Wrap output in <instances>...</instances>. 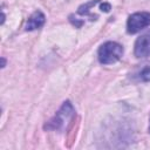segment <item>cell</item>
Returning <instances> with one entry per match:
<instances>
[{
  "mask_svg": "<svg viewBox=\"0 0 150 150\" xmlns=\"http://www.w3.org/2000/svg\"><path fill=\"white\" fill-rule=\"evenodd\" d=\"M46 22V16L41 11H35L27 20L26 30H35L41 28Z\"/></svg>",
  "mask_w": 150,
  "mask_h": 150,
  "instance_id": "cell-5",
  "label": "cell"
},
{
  "mask_svg": "<svg viewBox=\"0 0 150 150\" xmlns=\"http://www.w3.org/2000/svg\"><path fill=\"white\" fill-rule=\"evenodd\" d=\"M134 53L136 57H146L150 55V32L141 35L136 40Z\"/></svg>",
  "mask_w": 150,
  "mask_h": 150,
  "instance_id": "cell-4",
  "label": "cell"
},
{
  "mask_svg": "<svg viewBox=\"0 0 150 150\" xmlns=\"http://www.w3.org/2000/svg\"><path fill=\"white\" fill-rule=\"evenodd\" d=\"M1 60H2V66H1V67H5V64H6V60H5L4 57H2Z\"/></svg>",
  "mask_w": 150,
  "mask_h": 150,
  "instance_id": "cell-9",
  "label": "cell"
},
{
  "mask_svg": "<svg viewBox=\"0 0 150 150\" xmlns=\"http://www.w3.org/2000/svg\"><path fill=\"white\" fill-rule=\"evenodd\" d=\"M74 116V108L71 105V103L69 101H66L62 107L60 108V110L55 114V116L53 118H50L46 124H45V130H59L62 128L63 123L67 120L73 118Z\"/></svg>",
  "mask_w": 150,
  "mask_h": 150,
  "instance_id": "cell-2",
  "label": "cell"
},
{
  "mask_svg": "<svg viewBox=\"0 0 150 150\" xmlns=\"http://www.w3.org/2000/svg\"><path fill=\"white\" fill-rule=\"evenodd\" d=\"M123 55V47L114 41L104 42L97 52L98 61L102 64H112L117 62Z\"/></svg>",
  "mask_w": 150,
  "mask_h": 150,
  "instance_id": "cell-1",
  "label": "cell"
},
{
  "mask_svg": "<svg viewBox=\"0 0 150 150\" xmlns=\"http://www.w3.org/2000/svg\"><path fill=\"white\" fill-rule=\"evenodd\" d=\"M149 132H150V120H149Z\"/></svg>",
  "mask_w": 150,
  "mask_h": 150,
  "instance_id": "cell-10",
  "label": "cell"
},
{
  "mask_svg": "<svg viewBox=\"0 0 150 150\" xmlns=\"http://www.w3.org/2000/svg\"><path fill=\"white\" fill-rule=\"evenodd\" d=\"M138 80L142 82H149L150 81V63L145 64L141 71L138 73Z\"/></svg>",
  "mask_w": 150,
  "mask_h": 150,
  "instance_id": "cell-6",
  "label": "cell"
},
{
  "mask_svg": "<svg viewBox=\"0 0 150 150\" xmlns=\"http://www.w3.org/2000/svg\"><path fill=\"white\" fill-rule=\"evenodd\" d=\"M148 26H150V13L148 12L134 13L127 21V30L130 34H135Z\"/></svg>",
  "mask_w": 150,
  "mask_h": 150,
  "instance_id": "cell-3",
  "label": "cell"
},
{
  "mask_svg": "<svg viewBox=\"0 0 150 150\" xmlns=\"http://www.w3.org/2000/svg\"><path fill=\"white\" fill-rule=\"evenodd\" d=\"M98 1H100V0H91V1H89V2H87V4H84V5H82L81 7H79L77 13L81 14V15H89L90 8H91L93 6H95Z\"/></svg>",
  "mask_w": 150,
  "mask_h": 150,
  "instance_id": "cell-7",
  "label": "cell"
},
{
  "mask_svg": "<svg viewBox=\"0 0 150 150\" xmlns=\"http://www.w3.org/2000/svg\"><path fill=\"white\" fill-rule=\"evenodd\" d=\"M101 9L104 11V12H109V11L111 9V6H110L109 4H107V2H103V4L101 5Z\"/></svg>",
  "mask_w": 150,
  "mask_h": 150,
  "instance_id": "cell-8",
  "label": "cell"
}]
</instances>
